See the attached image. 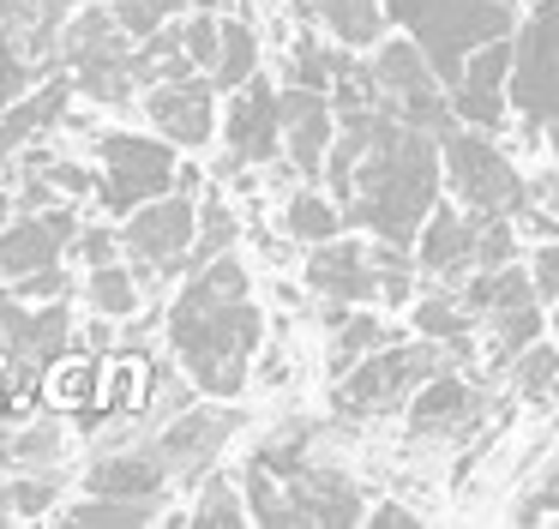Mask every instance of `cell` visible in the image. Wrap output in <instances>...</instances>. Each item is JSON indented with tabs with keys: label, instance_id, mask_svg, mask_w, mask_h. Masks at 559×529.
<instances>
[{
	"label": "cell",
	"instance_id": "cell-1",
	"mask_svg": "<svg viewBox=\"0 0 559 529\" xmlns=\"http://www.w3.org/2000/svg\"><path fill=\"white\" fill-rule=\"evenodd\" d=\"M325 180L349 228L409 247L439 204L445 144H439V132L385 115L379 103L337 108V144L325 156Z\"/></svg>",
	"mask_w": 559,
	"mask_h": 529
},
{
	"label": "cell",
	"instance_id": "cell-2",
	"mask_svg": "<svg viewBox=\"0 0 559 529\" xmlns=\"http://www.w3.org/2000/svg\"><path fill=\"white\" fill-rule=\"evenodd\" d=\"M259 307H253V277L235 252L199 264L187 289L169 307V349L187 367L193 391L205 397H241L259 349Z\"/></svg>",
	"mask_w": 559,
	"mask_h": 529
},
{
	"label": "cell",
	"instance_id": "cell-3",
	"mask_svg": "<svg viewBox=\"0 0 559 529\" xmlns=\"http://www.w3.org/2000/svg\"><path fill=\"white\" fill-rule=\"evenodd\" d=\"M247 487V512L253 524H361V487H355L343 469L331 463H313L301 457L295 469H265V463H247L241 475Z\"/></svg>",
	"mask_w": 559,
	"mask_h": 529
},
{
	"label": "cell",
	"instance_id": "cell-4",
	"mask_svg": "<svg viewBox=\"0 0 559 529\" xmlns=\"http://www.w3.org/2000/svg\"><path fill=\"white\" fill-rule=\"evenodd\" d=\"M445 367H457V349L451 343H439V337H415V343H403L397 337V343L373 349L361 367H349L337 385H331V409L349 415V421L397 415V409H409V397Z\"/></svg>",
	"mask_w": 559,
	"mask_h": 529
},
{
	"label": "cell",
	"instance_id": "cell-5",
	"mask_svg": "<svg viewBox=\"0 0 559 529\" xmlns=\"http://www.w3.org/2000/svg\"><path fill=\"white\" fill-rule=\"evenodd\" d=\"M307 289L325 301H343V307H367V301H385V307H403L415 295V271H409V247L397 240H319L307 252Z\"/></svg>",
	"mask_w": 559,
	"mask_h": 529
},
{
	"label": "cell",
	"instance_id": "cell-6",
	"mask_svg": "<svg viewBox=\"0 0 559 529\" xmlns=\"http://www.w3.org/2000/svg\"><path fill=\"white\" fill-rule=\"evenodd\" d=\"M385 19H397L421 43V55L433 60L439 79L457 84L463 60L475 48L493 43V36H511L518 0H385Z\"/></svg>",
	"mask_w": 559,
	"mask_h": 529
},
{
	"label": "cell",
	"instance_id": "cell-7",
	"mask_svg": "<svg viewBox=\"0 0 559 529\" xmlns=\"http://www.w3.org/2000/svg\"><path fill=\"white\" fill-rule=\"evenodd\" d=\"M61 60H67L79 91H85L91 103H109V108H127L133 91L145 84V72H139V36L127 31L109 7H91V12H73V19H67Z\"/></svg>",
	"mask_w": 559,
	"mask_h": 529
},
{
	"label": "cell",
	"instance_id": "cell-8",
	"mask_svg": "<svg viewBox=\"0 0 559 529\" xmlns=\"http://www.w3.org/2000/svg\"><path fill=\"white\" fill-rule=\"evenodd\" d=\"M367 72H373V103L397 120H415V127L439 132L445 139L457 127V103H451V84L433 72V60L421 55L409 31L391 36V43H373L367 55Z\"/></svg>",
	"mask_w": 559,
	"mask_h": 529
},
{
	"label": "cell",
	"instance_id": "cell-9",
	"mask_svg": "<svg viewBox=\"0 0 559 529\" xmlns=\"http://www.w3.org/2000/svg\"><path fill=\"white\" fill-rule=\"evenodd\" d=\"M445 180H451V199L463 204V211L475 216H535V192L530 180L511 168V156L499 151L493 139H481V132H463L451 127L445 139Z\"/></svg>",
	"mask_w": 559,
	"mask_h": 529
},
{
	"label": "cell",
	"instance_id": "cell-10",
	"mask_svg": "<svg viewBox=\"0 0 559 529\" xmlns=\"http://www.w3.org/2000/svg\"><path fill=\"white\" fill-rule=\"evenodd\" d=\"M193 235H199V192L175 187L163 199L139 204L121 228V252L133 259L139 283H163V277H181L187 259H193Z\"/></svg>",
	"mask_w": 559,
	"mask_h": 529
},
{
	"label": "cell",
	"instance_id": "cell-11",
	"mask_svg": "<svg viewBox=\"0 0 559 529\" xmlns=\"http://www.w3.org/2000/svg\"><path fill=\"white\" fill-rule=\"evenodd\" d=\"M511 115L530 132L559 120V0H535L511 36Z\"/></svg>",
	"mask_w": 559,
	"mask_h": 529
},
{
	"label": "cell",
	"instance_id": "cell-12",
	"mask_svg": "<svg viewBox=\"0 0 559 529\" xmlns=\"http://www.w3.org/2000/svg\"><path fill=\"white\" fill-rule=\"evenodd\" d=\"M97 156H103L97 199L109 204L115 216H133L139 204L175 192V180H181V163H175V144L169 139H145V132H103Z\"/></svg>",
	"mask_w": 559,
	"mask_h": 529
},
{
	"label": "cell",
	"instance_id": "cell-13",
	"mask_svg": "<svg viewBox=\"0 0 559 529\" xmlns=\"http://www.w3.org/2000/svg\"><path fill=\"white\" fill-rule=\"evenodd\" d=\"M283 156V91L253 79L235 91L229 120H223V163L217 175H235V168H265Z\"/></svg>",
	"mask_w": 559,
	"mask_h": 529
},
{
	"label": "cell",
	"instance_id": "cell-14",
	"mask_svg": "<svg viewBox=\"0 0 559 529\" xmlns=\"http://www.w3.org/2000/svg\"><path fill=\"white\" fill-rule=\"evenodd\" d=\"M481 240H487V216L463 211L457 199L451 204L439 199L433 216L421 223V235H415V264L439 283H463L469 271H481Z\"/></svg>",
	"mask_w": 559,
	"mask_h": 529
},
{
	"label": "cell",
	"instance_id": "cell-15",
	"mask_svg": "<svg viewBox=\"0 0 559 529\" xmlns=\"http://www.w3.org/2000/svg\"><path fill=\"white\" fill-rule=\"evenodd\" d=\"M403 415H409V445H457L481 421V391L457 367H445L409 397Z\"/></svg>",
	"mask_w": 559,
	"mask_h": 529
},
{
	"label": "cell",
	"instance_id": "cell-16",
	"mask_svg": "<svg viewBox=\"0 0 559 529\" xmlns=\"http://www.w3.org/2000/svg\"><path fill=\"white\" fill-rule=\"evenodd\" d=\"M235 427H241L235 409H193L187 403L181 415H169L157 427V451H163V463L175 469V481H205L211 463H217V451L235 439Z\"/></svg>",
	"mask_w": 559,
	"mask_h": 529
},
{
	"label": "cell",
	"instance_id": "cell-17",
	"mask_svg": "<svg viewBox=\"0 0 559 529\" xmlns=\"http://www.w3.org/2000/svg\"><path fill=\"white\" fill-rule=\"evenodd\" d=\"M331 144H337V103H331V91L289 84L283 91V156L295 163V175L301 180L325 175Z\"/></svg>",
	"mask_w": 559,
	"mask_h": 529
},
{
	"label": "cell",
	"instance_id": "cell-18",
	"mask_svg": "<svg viewBox=\"0 0 559 529\" xmlns=\"http://www.w3.org/2000/svg\"><path fill=\"white\" fill-rule=\"evenodd\" d=\"M145 115L169 144H187V151H193V144H205L211 132H217V84H211V72L205 79H199V72L163 79L145 91Z\"/></svg>",
	"mask_w": 559,
	"mask_h": 529
},
{
	"label": "cell",
	"instance_id": "cell-19",
	"mask_svg": "<svg viewBox=\"0 0 559 529\" xmlns=\"http://www.w3.org/2000/svg\"><path fill=\"white\" fill-rule=\"evenodd\" d=\"M451 103H457V120H469V127H499L511 115V36H493L463 60Z\"/></svg>",
	"mask_w": 559,
	"mask_h": 529
},
{
	"label": "cell",
	"instance_id": "cell-20",
	"mask_svg": "<svg viewBox=\"0 0 559 529\" xmlns=\"http://www.w3.org/2000/svg\"><path fill=\"white\" fill-rule=\"evenodd\" d=\"M79 240V223L67 204L49 211H19L13 223L0 228V277H31L43 264H61V252Z\"/></svg>",
	"mask_w": 559,
	"mask_h": 529
},
{
	"label": "cell",
	"instance_id": "cell-21",
	"mask_svg": "<svg viewBox=\"0 0 559 529\" xmlns=\"http://www.w3.org/2000/svg\"><path fill=\"white\" fill-rule=\"evenodd\" d=\"M175 481V469L163 463L157 439H139V445H115L91 463L85 487L91 493H121V499H163Z\"/></svg>",
	"mask_w": 559,
	"mask_h": 529
},
{
	"label": "cell",
	"instance_id": "cell-22",
	"mask_svg": "<svg viewBox=\"0 0 559 529\" xmlns=\"http://www.w3.org/2000/svg\"><path fill=\"white\" fill-rule=\"evenodd\" d=\"M73 91H79L73 72H55L37 96H19V103L0 115V180H7L13 156L25 151L31 139H43L49 127H61V120H67V96H73Z\"/></svg>",
	"mask_w": 559,
	"mask_h": 529
},
{
	"label": "cell",
	"instance_id": "cell-23",
	"mask_svg": "<svg viewBox=\"0 0 559 529\" xmlns=\"http://www.w3.org/2000/svg\"><path fill=\"white\" fill-rule=\"evenodd\" d=\"M385 343H397V325H385L379 313H367V307H343L337 301V313H331V337H325V367L337 373H349V367H361L373 349H385Z\"/></svg>",
	"mask_w": 559,
	"mask_h": 529
},
{
	"label": "cell",
	"instance_id": "cell-24",
	"mask_svg": "<svg viewBox=\"0 0 559 529\" xmlns=\"http://www.w3.org/2000/svg\"><path fill=\"white\" fill-rule=\"evenodd\" d=\"M301 24H319L349 48H373L385 31V0H295Z\"/></svg>",
	"mask_w": 559,
	"mask_h": 529
},
{
	"label": "cell",
	"instance_id": "cell-25",
	"mask_svg": "<svg viewBox=\"0 0 559 529\" xmlns=\"http://www.w3.org/2000/svg\"><path fill=\"white\" fill-rule=\"evenodd\" d=\"M487 355L499 361V367H511V361L523 355V349L542 337V295H518V301H499L493 313H487Z\"/></svg>",
	"mask_w": 559,
	"mask_h": 529
},
{
	"label": "cell",
	"instance_id": "cell-26",
	"mask_svg": "<svg viewBox=\"0 0 559 529\" xmlns=\"http://www.w3.org/2000/svg\"><path fill=\"white\" fill-rule=\"evenodd\" d=\"M157 512H163V499H121V493L85 487V499H73L55 524H67V529H139V524H157Z\"/></svg>",
	"mask_w": 559,
	"mask_h": 529
},
{
	"label": "cell",
	"instance_id": "cell-27",
	"mask_svg": "<svg viewBox=\"0 0 559 529\" xmlns=\"http://www.w3.org/2000/svg\"><path fill=\"white\" fill-rule=\"evenodd\" d=\"M475 313H469V301L457 295V283H445V295H427V301H415V331L421 337H439V343H451L457 355H469V331H475Z\"/></svg>",
	"mask_w": 559,
	"mask_h": 529
},
{
	"label": "cell",
	"instance_id": "cell-28",
	"mask_svg": "<svg viewBox=\"0 0 559 529\" xmlns=\"http://www.w3.org/2000/svg\"><path fill=\"white\" fill-rule=\"evenodd\" d=\"M139 295H145V283H139V271H127V264H91L85 277V301L103 313V319H133L139 313Z\"/></svg>",
	"mask_w": 559,
	"mask_h": 529
},
{
	"label": "cell",
	"instance_id": "cell-29",
	"mask_svg": "<svg viewBox=\"0 0 559 529\" xmlns=\"http://www.w3.org/2000/svg\"><path fill=\"white\" fill-rule=\"evenodd\" d=\"M355 60L349 43H319V36H301V43L289 48V84H307V91H331L337 84V72Z\"/></svg>",
	"mask_w": 559,
	"mask_h": 529
},
{
	"label": "cell",
	"instance_id": "cell-30",
	"mask_svg": "<svg viewBox=\"0 0 559 529\" xmlns=\"http://www.w3.org/2000/svg\"><path fill=\"white\" fill-rule=\"evenodd\" d=\"M259 67V36L247 19H223V48H217V67H211V84L217 91H241Z\"/></svg>",
	"mask_w": 559,
	"mask_h": 529
},
{
	"label": "cell",
	"instance_id": "cell-31",
	"mask_svg": "<svg viewBox=\"0 0 559 529\" xmlns=\"http://www.w3.org/2000/svg\"><path fill=\"white\" fill-rule=\"evenodd\" d=\"M343 204L337 199H325V192H295L289 199V211H283V228H289L295 240H307V247H319V240H331V235H343Z\"/></svg>",
	"mask_w": 559,
	"mask_h": 529
},
{
	"label": "cell",
	"instance_id": "cell-32",
	"mask_svg": "<svg viewBox=\"0 0 559 529\" xmlns=\"http://www.w3.org/2000/svg\"><path fill=\"white\" fill-rule=\"evenodd\" d=\"M91 397H97V367L79 355H55L49 367H43V403L49 409H91Z\"/></svg>",
	"mask_w": 559,
	"mask_h": 529
},
{
	"label": "cell",
	"instance_id": "cell-33",
	"mask_svg": "<svg viewBox=\"0 0 559 529\" xmlns=\"http://www.w3.org/2000/svg\"><path fill=\"white\" fill-rule=\"evenodd\" d=\"M187 524H205V529H235V524H253L247 512V487H235L229 475H205L199 481V499Z\"/></svg>",
	"mask_w": 559,
	"mask_h": 529
},
{
	"label": "cell",
	"instance_id": "cell-34",
	"mask_svg": "<svg viewBox=\"0 0 559 529\" xmlns=\"http://www.w3.org/2000/svg\"><path fill=\"white\" fill-rule=\"evenodd\" d=\"M235 235H241V223H235L229 199H223V192H205V204H199V235H193V259H187V271H199V264L223 259V252L235 247Z\"/></svg>",
	"mask_w": 559,
	"mask_h": 529
},
{
	"label": "cell",
	"instance_id": "cell-35",
	"mask_svg": "<svg viewBox=\"0 0 559 529\" xmlns=\"http://www.w3.org/2000/svg\"><path fill=\"white\" fill-rule=\"evenodd\" d=\"M511 373H518V397L542 403V397H554V391H559V349L535 337V343L523 349L518 361H511Z\"/></svg>",
	"mask_w": 559,
	"mask_h": 529
},
{
	"label": "cell",
	"instance_id": "cell-36",
	"mask_svg": "<svg viewBox=\"0 0 559 529\" xmlns=\"http://www.w3.org/2000/svg\"><path fill=\"white\" fill-rule=\"evenodd\" d=\"M61 487H67V469H31V475H19V481H7V493H13V517H43V512H55V499H61Z\"/></svg>",
	"mask_w": 559,
	"mask_h": 529
},
{
	"label": "cell",
	"instance_id": "cell-37",
	"mask_svg": "<svg viewBox=\"0 0 559 529\" xmlns=\"http://www.w3.org/2000/svg\"><path fill=\"white\" fill-rule=\"evenodd\" d=\"M31 72H37V60L25 55V43H19L7 24H0V115L31 91Z\"/></svg>",
	"mask_w": 559,
	"mask_h": 529
},
{
	"label": "cell",
	"instance_id": "cell-38",
	"mask_svg": "<svg viewBox=\"0 0 559 529\" xmlns=\"http://www.w3.org/2000/svg\"><path fill=\"white\" fill-rule=\"evenodd\" d=\"M13 463H19V469H49V463H61V421H31L25 433H13Z\"/></svg>",
	"mask_w": 559,
	"mask_h": 529
},
{
	"label": "cell",
	"instance_id": "cell-39",
	"mask_svg": "<svg viewBox=\"0 0 559 529\" xmlns=\"http://www.w3.org/2000/svg\"><path fill=\"white\" fill-rule=\"evenodd\" d=\"M181 7H187V0H109V12H115V19H121L133 36H139V43H145V36H157V31H163V24H169Z\"/></svg>",
	"mask_w": 559,
	"mask_h": 529
},
{
	"label": "cell",
	"instance_id": "cell-40",
	"mask_svg": "<svg viewBox=\"0 0 559 529\" xmlns=\"http://www.w3.org/2000/svg\"><path fill=\"white\" fill-rule=\"evenodd\" d=\"M181 43H187V55H193V67L211 72V67H217V48H223V19H217V12H187V19H181Z\"/></svg>",
	"mask_w": 559,
	"mask_h": 529
},
{
	"label": "cell",
	"instance_id": "cell-41",
	"mask_svg": "<svg viewBox=\"0 0 559 529\" xmlns=\"http://www.w3.org/2000/svg\"><path fill=\"white\" fill-rule=\"evenodd\" d=\"M67 289H73V277H67L61 264H43V271H31V277H13L19 301H67Z\"/></svg>",
	"mask_w": 559,
	"mask_h": 529
},
{
	"label": "cell",
	"instance_id": "cell-42",
	"mask_svg": "<svg viewBox=\"0 0 559 529\" xmlns=\"http://www.w3.org/2000/svg\"><path fill=\"white\" fill-rule=\"evenodd\" d=\"M73 252H79L85 264H109L115 252H121V235H115V228H79Z\"/></svg>",
	"mask_w": 559,
	"mask_h": 529
},
{
	"label": "cell",
	"instance_id": "cell-43",
	"mask_svg": "<svg viewBox=\"0 0 559 529\" xmlns=\"http://www.w3.org/2000/svg\"><path fill=\"white\" fill-rule=\"evenodd\" d=\"M535 289H542V301H559V240H542V252H535Z\"/></svg>",
	"mask_w": 559,
	"mask_h": 529
},
{
	"label": "cell",
	"instance_id": "cell-44",
	"mask_svg": "<svg viewBox=\"0 0 559 529\" xmlns=\"http://www.w3.org/2000/svg\"><path fill=\"white\" fill-rule=\"evenodd\" d=\"M559 512V463H554V475H547V487H535L530 499L518 505V517L530 524V517H554Z\"/></svg>",
	"mask_w": 559,
	"mask_h": 529
},
{
	"label": "cell",
	"instance_id": "cell-45",
	"mask_svg": "<svg viewBox=\"0 0 559 529\" xmlns=\"http://www.w3.org/2000/svg\"><path fill=\"white\" fill-rule=\"evenodd\" d=\"M367 524H403V529H409V524H421V517H415L409 505H379V512L367 517Z\"/></svg>",
	"mask_w": 559,
	"mask_h": 529
},
{
	"label": "cell",
	"instance_id": "cell-46",
	"mask_svg": "<svg viewBox=\"0 0 559 529\" xmlns=\"http://www.w3.org/2000/svg\"><path fill=\"white\" fill-rule=\"evenodd\" d=\"M535 199H542V211H547V216H554V223H559V168H554V175L542 180V192H535Z\"/></svg>",
	"mask_w": 559,
	"mask_h": 529
},
{
	"label": "cell",
	"instance_id": "cell-47",
	"mask_svg": "<svg viewBox=\"0 0 559 529\" xmlns=\"http://www.w3.org/2000/svg\"><path fill=\"white\" fill-rule=\"evenodd\" d=\"M0 469H13V433H7V421H0Z\"/></svg>",
	"mask_w": 559,
	"mask_h": 529
},
{
	"label": "cell",
	"instance_id": "cell-48",
	"mask_svg": "<svg viewBox=\"0 0 559 529\" xmlns=\"http://www.w3.org/2000/svg\"><path fill=\"white\" fill-rule=\"evenodd\" d=\"M223 0H187V12H217Z\"/></svg>",
	"mask_w": 559,
	"mask_h": 529
},
{
	"label": "cell",
	"instance_id": "cell-49",
	"mask_svg": "<svg viewBox=\"0 0 559 529\" xmlns=\"http://www.w3.org/2000/svg\"><path fill=\"white\" fill-rule=\"evenodd\" d=\"M547 144H554V156H559V120H554V127H547Z\"/></svg>",
	"mask_w": 559,
	"mask_h": 529
}]
</instances>
